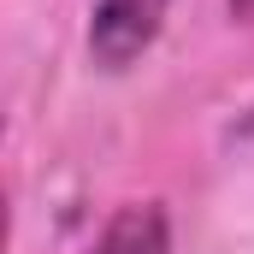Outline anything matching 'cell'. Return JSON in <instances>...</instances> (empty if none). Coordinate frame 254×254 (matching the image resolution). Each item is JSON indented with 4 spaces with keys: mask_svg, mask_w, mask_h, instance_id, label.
Masks as SVG:
<instances>
[{
    "mask_svg": "<svg viewBox=\"0 0 254 254\" xmlns=\"http://www.w3.org/2000/svg\"><path fill=\"white\" fill-rule=\"evenodd\" d=\"M231 18H254V0H231Z\"/></svg>",
    "mask_w": 254,
    "mask_h": 254,
    "instance_id": "obj_3",
    "label": "cell"
},
{
    "mask_svg": "<svg viewBox=\"0 0 254 254\" xmlns=\"http://www.w3.org/2000/svg\"><path fill=\"white\" fill-rule=\"evenodd\" d=\"M89 254H172V219L160 201H130L119 207L101 237L89 243Z\"/></svg>",
    "mask_w": 254,
    "mask_h": 254,
    "instance_id": "obj_2",
    "label": "cell"
},
{
    "mask_svg": "<svg viewBox=\"0 0 254 254\" xmlns=\"http://www.w3.org/2000/svg\"><path fill=\"white\" fill-rule=\"evenodd\" d=\"M172 0H95L89 12V54L107 71H125L130 60H142L166 24Z\"/></svg>",
    "mask_w": 254,
    "mask_h": 254,
    "instance_id": "obj_1",
    "label": "cell"
}]
</instances>
